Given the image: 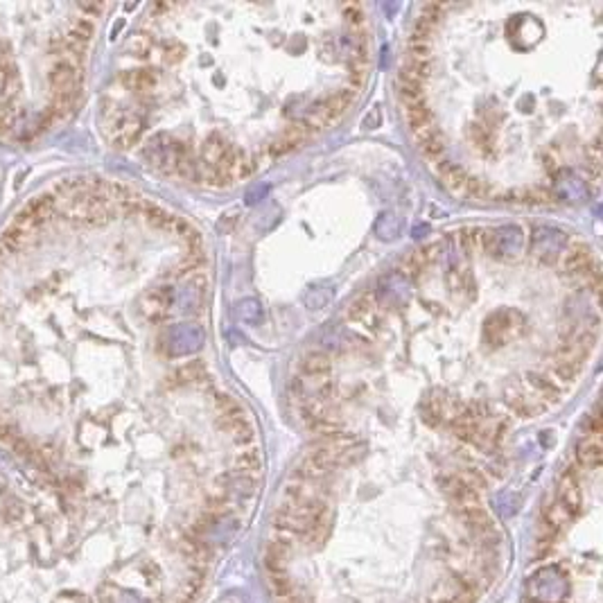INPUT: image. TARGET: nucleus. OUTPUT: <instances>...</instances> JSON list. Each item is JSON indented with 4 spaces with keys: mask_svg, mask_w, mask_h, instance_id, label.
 Wrapping results in <instances>:
<instances>
[{
    "mask_svg": "<svg viewBox=\"0 0 603 603\" xmlns=\"http://www.w3.org/2000/svg\"><path fill=\"white\" fill-rule=\"evenodd\" d=\"M414 136H416V142H418V147H421L423 156L429 161H441L445 152H448V136H445L436 125L416 131Z\"/></svg>",
    "mask_w": 603,
    "mask_h": 603,
    "instance_id": "6e6552de",
    "label": "nucleus"
},
{
    "mask_svg": "<svg viewBox=\"0 0 603 603\" xmlns=\"http://www.w3.org/2000/svg\"><path fill=\"white\" fill-rule=\"evenodd\" d=\"M522 387L527 389L535 400L542 402L545 407L560 402V396H562V387H558L552 377H549L547 373H540V371H529V373H524Z\"/></svg>",
    "mask_w": 603,
    "mask_h": 603,
    "instance_id": "39448f33",
    "label": "nucleus"
},
{
    "mask_svg": "<svg viewBox=\"0 0 603 603\" xmlns=\"http://www.w3.org/2000/svg\"><path fill=\"white\" fill-rule=\"evenodd\" d=\"M342 11H344V19L352 25V28H362L364 25V11L360 5H344Z\"/></svg>",
    "mask_w": 603,
    "mask_h": 603,
    "instance_id": "5701e85b",
    "label": "nucleus"
},
{
    "mask_svg": "<svg viewBox=\"0 0 603 603\" xmlns=\"http://www.w3.org/2000/svg\"><path fill=\"white\" fill-rule=\"evenodd\" d=\"M431 77V61H404L402 68L398 73V80H404V82H414V84H423L427 86Z\"/></svg>",
    "mask_w": 603,
    "mask_h": 603,
    "instance_id": "f3484780",
    "label": "nucleus"
},
{
    "mask_svg": "<svg viewBox=\"0 0 603 603\" xmlns=\"http://www.w3.org/2000/svg\"><path fill=\"white\" fill-rule=\"evenodd\" d=\"M407 59L409 61H429L431 59V43L421 41V38H411L407 41Z\"/></svg>",
    "mask_w": 603,
    "mask_h": 603,
    "instance_id": "412c9836",
    "label": "nucleus"
},
{
    "mask_svg": "<svg viewBox=\"0 0 603 603\" xmlns=\"http://www.w3.org/2000/svg\"><path fill=\"white\" fill-rule=\"evenodd\" d=\"M439 248H441L439 244H429V246H423V248H418V251H414L407 260L402 262V273H407V276H411V278L421 276L431 262L436 260Z\"/></svg>",
    "mask_w": 603,
    "mask_h": 603,
    "instance_id": "2eb2a0df",
    "label": "nucleus"
},
{
    "mask_svg": "<svg viewBox=\"0 0 603 603\" xmlns=\"http://www.w3.org/2000/svg\"><path fill=\"white\" fill-rule=\"evenodd\" d=\"M330 371H332V360L323 350H312L303 360H300V373H303V377H308V379L327 377Z\"/></svg>",
    "mask_w": 603,
    "mask_h": 603,
    "instance_id": "4468645a",
    "label": "nucleus"
},
{
    "mask_svg": "<svg viewBox=\"0 0 603 603\" xmlns=\"http://www.w3.org/2000/svg\"><path fill=\"white\" fill-rule=\"evenodd\" d=\"M479 248L486 251L491 258L508 260L518 256L522 248V231L518 226L506 229H479Z\"/></svg>",
    "mask_w": 603,
    "mask_h": 603,
    "instance_id": "f03ea898",
    "label": "nucleus"
},
{
    "mask_svg": "<svg viewBox=\"0 0 603 603\" xmlns=\"http://www.w3.org/2000/svg\"><path fill=\"white\" fill-rule=\"evenodd\" d=\"M262 468V458L256 448H244L235 456V473L242 475H258Z\"/></svg>",
    "mask_w": 603,
    "mask_h": 603,
    "instance_id": "a211bd4d",
    "label": "nucleus"
},
{
    "mask_svg": "<svg viewBox=\"0 0 603 603\" xmlns=\"http://www.w3.org/2000/svg\"><path fill=\"white\" fill-rule=\"evenodd\" d=\"M183 57H186V46H183L181 41H177V38H169V41L161 43V59L169 65L179 63Z\"/></svg>",
    "mask_w": 603,
    "mask_h": 603,
    "instance_id": "6ab92c4d",
    "label": "nucleus"
},
{
    "mask_svg": "<svg viewBox=\"0 0 603 603\" xmlns=\"http://www.w3.org/2000/svg\"><path fill=\"white\" fill-rule=\"evenodd\" d=\"M265 150H267V154H269V159H280V156L290 154L294 147H292L290 142H287L283 136H276V138H271V140L267 142Z\"/></svg>",
    "mask_w": 603,
    "mask_h": 603,
    "instance_id": "4be33fe9",
    "label": "nucleus"
},
{
    "mask_svg": "<svg viewBox=\"0 0 603 603\" xmlns=\"http://www.w3.org/2000/svg\"><path fill=\"white\" fill-rule=\"evenodd\" d=\"M463 194L473 196V199H491V196H495V190H493L483 179L468 177V183H466Z\"/></svg>",
    "mask_w": 603,
    "mask_h": 603,
    "instance_id": "aec40b11",
    "label": "nucleus"
},
{
    "mask_svg": "<svg viewBox=\"0 0 603 603\" xmlns=\"http://www.w3.org/2000/svg\"><path fill=\"white\" fill-rule=\"evenodd\" d=\"M579 466H570L565 468V473L560 477L558 483V497L556 502L567 510L570 518L579 515L581 513V506H583V495H581V486H579Z\"/></svg>",
    "mask_w": 603,
    "mask_h": 603,
    "instance_id": "20e7f679",
    "label": "nucleus"
},
{
    "mask_svg": "<svg viewBox=\"0 0 603 603\" xmlns=\"http://www.w3.org/2000/svg\"><path fill=\"white\" fill-rule=\"evenodd\" d=\"M348 319L355 323H364L366 327L377 325V298L373 292H362L352 303L348 305Z\"/></svg>",
    "mask_w": 603,
    "mask_h": 603,
    "instance_id": "9b49d317",
    "label": "nucleus"
},
{
    "mask_svg": "<svg viewBox=\"0 0 603 603\" xmlns=\"http://www.w3.org/2000/svg\"><path fill=\"white\" fill-rule=\"evenodd\" d=\"M576 463L579 468H599L601 463V434H585L576 448Z\"/></svg>",
    "mask_w": 603,
    "mask_h": 603,
    "instance_id": "ddd939ff",
    "label": "nucleus"
},
{
    "mask_svg": "<svg viewBox=\"0 0 603 603\" xmlns=\"http://www.w3.org/2000/svg\"><path fill=\"white\" fill-rule=\"evenodd\" d=\"M231 154L233 147H229V142L219 134H211L201 145V163L206 165V169L224 167L231 159Z\"/></svg>",
    "mask_w": 603,
    "mask_h": 603,
    "instance_id": "1a4fd4ad",
    "label": "nucleus"
},
{
    "mask_svg": "<svg viewBox=\"0 0 603 603\" xmlns=\"http://www.w3.org/2000/svg\"><path fill=\"white\" fill-rule=\"evenodd\" d=\"M594 265V258L589 246L583 242H572L562 248L560 253V269L567 273V276H579L585 278L587 269Z\"/></svg>",
    "mask_w": 603,
    "mask_h": 603,
    "instance_id": "423d86ee",
    "label": "nucleus"
},
{
    "mask_svg": "<svg viewBox=\"0 0 603 603\" xmlns=\"http://www.w3.org/2000/svg\"><path fill=\"white\" fill-rule=\"evenodd\" d=\"M436 174L443 181V186L448 188L452 194H463L466 190V183H468V172L463 167L454 165L452 161H439L436 165Z\"/></svg>",
    "mask_w": 603,
    "mask_h": 603,
    "instance_id": "f8f14e48",
    "label": "nucleus"
},
{
    "mask_svg": "<svg viewBox=\"0 0 603 603\" xmlns=\"http://www.w3.org/2000/svg\"><path fill=\"white\" fill-rule=\"evenodd\" d=\"M402 113H404V120H407L409 129L414 131H421L425 127L436 125L434 122V113L427 107V100L425 102H409V104H402Z\"/></svg>",
    "mask_w": 603,
    "mask_h": 603,
    "instance_id": "dca6fc26",
    "label": "nucleus"
},
{
    "mask_svg": "<svg viewBox=\"0 0 603 603\" xmlns=\"http://www.w3.org/2000/svg\"><path fill=\"white\" fill-rule=\"evenodd\" d=\"M208 379V369L201 360H192L179 366L177 371L167 375V387H186V384H204Z\"/></svg>",
    "mask_w": 603,
    "mask_h": 603,
    "instance_id": "9d476101",
    "label": "nucleus"
},
{
    "mask_svg": "<svg viewBox=\"0 0 603 603\" xmlns=\"http://www.w3.org/2000/svg\"><path fill=\"white\" fill-rule=\"evenodd\" d=\"M542 161H545V167H547V169H556V159H554V154H545V156H542Z\"/></svg>",
    "mask_w": 603,
    "mask_h": 603,
    "instance_id": "b1692460",
    "label": "nucleus"
},
{
    "mask_svg": "<svg viewBox=\"0 0 603 603\" xmlns=\"http://www.w3.org/2000/svg\"><path fill=\"white\" fill-rule=\"evenodd\" d=\"M48 5H0V136L50 129L77 104L102 5L46 16Z\"/></svg>",
    "mask_w": 603,
    "mask_h": 603,
    "instance_id": "f257e3e1",
    "label": "nucleus"
},
{
    "mask_svg": "<svg viewBox=\"0 0 603 603\" xmlns=\"http://www.w3.org/2000/svg\"><path fill=\"white\" fill-rule=\"evenodd\" d=\"M486 342L493 346H504L510 339H515L524 332V317L515 310H502L491 314L486 321Z\"/></svg>",
    "mask_w": 603,
    "mask_h": 603,
    "instance_id": "7ed1b4c3",
    "label": "nucleus"
},
{
    "mask_svg": "<svg viewBox=\"0 0 603 603\" xmlns=\"http://www.w3.org/2000/svg\"><path fill=\"white\" fill-rule=\"evenodd\" d=\"M504 400L508 404V409L520 418H533L547 409L545 404L535 400L524 387H506Z\"/></svg>",
    "mask_w": 603,
    "mask_h": 603,
    "instance_id": "0eeeda50",
    "label": "nucleus"
}]
</instances>
